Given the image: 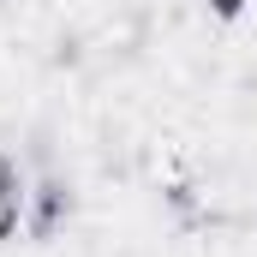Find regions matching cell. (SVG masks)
<instances>
[{
    "mask_svg": "<svg viewBox=\"0 0 257 257\" xmlns=\"http://www.w3.org/2000/svg\"><path fill=\"white\" fill-rule=\"evenodd\" d=\"M72 215H78V186H72L66 174H42V180L30 186V209H24L30 239H54Z\"/></svg>",
    "mask_w": 257,
    "mask_h": 257,
    "instance_id": "cell-1",
    "label": "cell"
},
{
    "mask_svg": "<svg viewBox=\"0 0 257 257\" xmlns=\"http://www.w3.org/2000/svg\"><path fill=\"white\" fill-rule=\"evenodd\" d=\"M245 6H251V0H209V18H215V24H239Z\"/></svg>",
    "mask_w": 257,
    "mask_h": 257,
    "instance_id": "cell-2",
    "label": "cell"
},
{
    "mask_svg": "<svg viewBox=\"0 0 257 257\" xmlns=\"http://www.w3.org/2000/svg\"><path fill=\"white\" fill-rule=\"evenodd\" d=\"M12 180H24V162L12 150H0V186H12Z\"/></svg>",
    "mask_w": 257,
    "mask_h": 257,
    "instance_id": "cell-3",
    "label": "cell"
}]
</instances>
